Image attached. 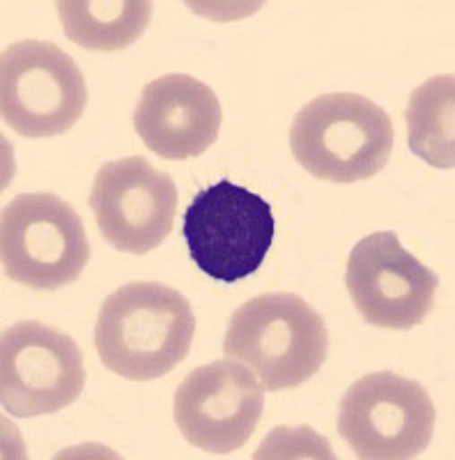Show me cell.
<instances>
[{"label":"cell","mask_w":455,"mask_h":460,"mask_svg":"<svg viewBox=\"0 0 455 460\" xmlns=\"http://www.w3.org/2000/svg\"><path fill=\"white\" fill-rule=\"evenodd\" d=\"M182 233L200 272L235 283L256 274L272 249V205L246 187L221 180L188 203Z\"/></svg>","instance_id":"obj_4"},{"label":"cell","mask_w":455,"mask_h":460,"mask_svg":"<svg viewBox=\"0 0 455 460\" xmlns=\"http://www.w3.org/2000/svg\"><path fill=\"white\" fill-rule=\"evenodd\" d=\"M329 350L325 320L294 293H265L241 304L225 332L223 352L251 368L267 392L303 385Z\"/></svg>","instance_id":"obj_2"},{"label":"cell","mask_w":455,"mask_h":460,"mask_svg":"<svg viewBox=\"0 0 455 460\" xmlns=\"http://www.w3.org/2000/svg\"><path fill=\"white\" fill-rule=\"evenodd\" d=\"M223 111L214 90L188 74H166L143 88L134 111L138 137L163 159L200 157L219 138Z\"/></svg>","instance_id":"obj_12"},{"label":"cell","mask_w":455,"mask_h":460,"mask_svg":"<svg viewBox=\"0 0 455 460\" xmlns=\"http://www.w3.org/2000/svg\"><path fill=\"white\" fill-rule=\"evenodd\" d=\"M265 410V387L241 361L219 359L188 373L175 392L173 414L188 445L225 456L251 439Z\"/></svg>","instance_id":"obj_9"},{"label":"cell","mask_w":455,"mask_h":460,"mask_svg":"<svg viewBox=\"0 0 455 460\" xmlns=\"http://www.w3.org/2000/svg\"><path fill=\"white\" fill-rule=\"evenodd\" d=\"M90 208L101 235L118 252L150 253L173 230L178 187L145 157L109 162L94 175Z\"/></svg>","instance_id":"obj_10"},{"label":"cell","mask_w":455,"mask_h":460,"mask_svg":"<svg viewBox=\"0 0 455 460\" xmlns=\"http://www.w3.org/2000/svg\"><path fill=\"white\" fill-rule=\"evenodd\" d=\"M0 258L12 281L58 290L81 277L90 242L79 212L53 194H19L3 209Z\"/></svg>","instance_id":"obj_5"},{"label":"cell","mask_w":455,"mask_h":460,"mask_svg":"<svg viewBox=\"0 0 455 460\" xmlns=\"http://www.w3.org/2000/svg\"><path fill=\"white\" fill-rule=\"evenodd\" d=\"M85 385L72 336L37 320L12 324L0 343V401L12 417H42L72 405Z\"/></svg>","instance_id":"obj_8"},{"label":"cell","mask_w":455,"mask_h":460,"mask_svg":"<svg viewBox=\"0 0 455 460\" xmlns=\"http://www.w3.org/2000/svg\"><path fill=\"white\" fill-rule=\"evenodd\" d=\"M194 334V311L182 293L163 283H127L101 304L94 348L109 371L147 382L182 364Z\"/></svg>","instance_id":"obj_1"},{"label":"cell","mask_w":455,"mask_h":460,"mask_svg":"<svg viewBox=\"0 0 455 460\" xmlns=\"http://www.w3.org/2000/svg\"><path fill=\"white\" fill-rule=\"evenodd\" d=\"M455 79L442 74L414 90L405 111L409 147L434 168L455 166Z\"/></svg>","instance_id":"obj_14"},{"label":"cell","mask_w":455,"mask_h":460,"mask_svg":"<svg viewBox=\"0 0 455 460\" xmlns=\"http://www.w3.org/2000/svg\"><path fill=\"white\" fill-rule=\"evenodd\" d=\"M346 283L362 318L384 330H412L424 323L440 286L437 274L405 252L391 230L356 242Z\"/></svg>","instance_id":"obj_11"},{"label":"cell","mask_w":455,"mask_h":460,"mask_svg":"<svg viewBox=\"0 0 455 460\" xmlns=\"http://www.w3.org/2000/svg\"><path fill=\"white\" fill-rule=\"evenodd\" d=\"M56 7L65 35L88 51L129 47L152 19V3L147 0H65Z\"/></svg>","instance_id":"obj_13"},{"label":"cell","mask_w":455,"mask_h":460,"mask_svg":"<svg viewBox=\"0 0 455 460\" xmlns=\"http://www.w3.org/2000/svg\"><path fill=\"white\" fill-rule=\"evenodd\" d=\"M393 125L382 106L354 93L309 102L290 127V147L302 168L329 182L377 175L393 150Z\"/></svg>","instance_id":"obj_3"},{"label":"cell","mask_w":455,"mask_h":460,"mask_svg":"<svg viewBox=\"0 0 455 460\" xmlns=\"http://www.w3.org/2000/svg\"><path fill=\"white\" fill-rule=\"evenodd\" d=\"M434 405L419 382L396 373L356 380L340 398L338 435L356 458L409 460L428 449Z\"/></svg>","instance_id":"obj_7"},{"label":"cell","mask_w":455,"mask_h":460,"mask_svg":"<svg viewBox=\"0 0 455 460\" xmlns=\"http://www.w3.org/2000/svg\"><path fill=\"white\" fill-rule=\"evenodd\" d=\"M88 102L83 74L60 47L26 40L0 60V113L26 138H51L81 120Z\"/></svg>","instance_id":"obj_6"}]
</instances>
